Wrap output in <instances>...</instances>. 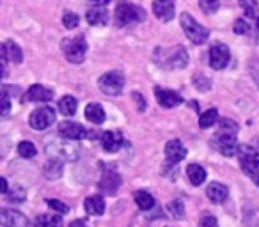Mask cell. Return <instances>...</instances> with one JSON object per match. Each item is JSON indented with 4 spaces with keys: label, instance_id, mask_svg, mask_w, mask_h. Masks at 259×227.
I'll use <instances>...</instances> for the list:
<instances>
[{
    "label": "cell",
    "instance_id": "cell-5",
    "mask_svg": "<svg viewBox=\"0 0 259 227\" xmlns=\"http://www.w3.org/2000/svg\"><path fill=\"white\" fill-rule=\"evenodd\" d=\"M146 18V11L142 8L135 4H122L117 6L115 9V22H117L119 27H126V25H134V23H139Z\"/></svg>",
    "mask_w": 259,
    "mask_h": 227
},
{
    "label": "cell",
    "instance_id": "cell-24",
    "mask_svg": "<svg viewBox=\"0 0 259 227\" xmlns=\"http://www.w3.org/2000/svg\"><path fill=\"white\" fill-rule=\"evenodd\" d=\"M85 117L94 124H101L105 121V110L100 103H89L85 107Z\"/></svg>",
    "mask_w": 259,
    "mask_h": 227
},
{
    "label": "cell",
    "instance_id": "cell-17",
    "mask_svg": "<svg viewBox=\"0 0 259 227\" xmlns=\"http://www.w3.org/2000/svg\"><path fill=\"white\" fill-rule=\"evenodd\" d=\"M153 13L162 22H170L174 18V4L170 0H155L153 2Z\"/></svg>",
    "mask_w": 259,
    "mask_h": 227
},
{
    "label": "cell",
    "instance_id": "cell-31",
    "mask_svg": "<svg viewBox=\"0 0 259 227\" xmlns=\"http://www.w3.org/2000/svg\"><path fill=\"white\" fill-rule=\"evenodd\" d=\"M167 209H169V213L176 220H181L185 216V204L181 202V199H174V201H170L169 204H167Z\"/></svg>",
    "mask_w": 259,
    "mask_h": 227
},
{
    "label": "cell",
    "instance_id": "cell-41",
    "mask_svg": "<svg viewBox=\"0 0 259 227\" xmlns=\"http://www.w3.org/2000/svg\"><path fill=\"white\" fill-rule=\"evenodd\" d=\"M91 4H94V6H107V4H110V0H89Z\"/></svg>",
    "mask_w": 259,
    "mask_h": 227
},
{
    "label": "cell",
    "instance_id": "cell-32",
    "mask_svg": "<svg viewBox=\"0 0 259 227\" xmlns=\"http://www.w3.org/2000/svg\"><path fill=\"white\" fill-rule=\"evenodd\" d=\"M240 6L243 8L245 15L248 18H255V11H257V0H238Z\"/></svg>",
    "mask_w": 259,
    "mask_h": 227
},
{
    "label": "cell",
    "instance_id": "cell-37",
    "mask_svg": "<svg viewBox=\"0 0 259 227\" xmlns=\"http://www.w3.org/2000/svg\"><path fill=\"white\" fill-rule=\"evenodd\" d=\"M11 112V98H9L8 90L2 89V117H8Z\"/></svg>",
    "mask_w": 259,
    "mask_h": 227
},
{
    "label": "cell",
    "instance_id": "cell-19",
    "mask_svg": "<svg viewBox=\"0 0 259 227\" xmlns=\"http://www.w3.org/2000/svg\"><path fill=\"white\" fill-rule=\"evenodd\" d=\"M55 151H48L52 155V158H57V160H76V155H78V148L71 144H57L55 142Z\"/></svg>",
    "mask_w": 259,
    "mask_h": 227
},
{
    "label": "cell",
    "instance_id": "cell-15",
    "mask_svg": "<svg viewBox=\"0 0 259 227\" xmlns=\"http://www.w3.org/2000/svg\"><path fill=\"white\" fill-rule=\"evenodd\" d=\"M122 142H124L122 141V135H121V131H117V130H108L101 135V146H103V149L107 153L119 151Z\"/></svg>",
    "mask_w": 259,
    "mask_h": 227
},
{
    "label": "cell",
    "instance_id": "cell-3",
    "mask_svg": "<svg viewBox=\"0 0 259 227\" xmlns=\"http://www.w3.org/2000/svg\"><path fill=\"white\" fill-rule=\"evenodd\" d=\"M238 158H240L241 170L259 187V153L250 146L241 144L238 149Z\"/></svg>",
    "mask_w": 259,
    "mask_h": 227
},
{
    "label": "cell",
    "instance_id": "cell-18",
    "mask_svg": "<svg viewBox=\"0 0 259 227\" xmlns=\"http://www.w3.org/2000/svg\"><path fill=\"white\" fill-rule=\"evenodd\" d=\"M206 195H208V199L213 202V204H220V202H224L227 199V195H229V190H227L226 185L222 183H209L208 188H206Z\"/></svg>",
    "mask_w": 259,
    "mask_h": 227
},
{
    "label": "cell",
    "instance_id": "cell-10",
    "mask_svg": "<svg viewBox=\"0 0 259 227\" xmlns=\"http://www.w3.org/2000/svg\"><path fill=\"white\" fill-rule=\"evenodd\" d=\"M0 222L4 227H30V222L22 211L2 208L0 209Z\"/></svg>",
    "mask_w": 259,
    "mask_h": 227
},
{
    "label": "cell",
    "instance_id": "cell-40",
    "mask_svg": "<svg viewBox=\"0 0 259 227\" xmlns=\"http://www.w3.org/2000/svg\"><path fill=\"white\" fill-rule=\"evenodd\" d=\"M0 192H2L4 195L9 192V188H8V179H6V177H2V179H0Z\"/></svg>",
    "mask_w": 259,
    "mask_h": 227
},
{
    "label": "cell",
    "instance_id": "cell-12",
    "mask_svg": "<svg viewBox=\"0 0 259 227\" xmlns=\"http://www.w3.org/2000/svg\"><path fill=\"white\" fill-rule=\"evenodd\" d=\"M155 96H156V101H158L163 108H174L183 103V98H181L176 90L163 89V87H155Z\"/></svg>",
    "mask_w": 259,
    "mask_h": 227
},
{
    "label": "cell",
    "instance_id": "cell-33",
    "mask_svg": "<svg viewBox=\"0 0 259 227\" xmlns=\"http://www.w3.org/2000/svg\"><path fill=\"white\" fill-rule=\"evenodd\" d=\"M25 188H22V187H15L11 192H8L6 194V197H8V201L9 202H23L25 201Z\"/></svg>",
    "mask_w": 259,
    "mask_h": 227
},
{
    "label": "cell",
    "instance_id": "cell-38",
    "mask_svg": "<svg viewBox=\"0 0 259 227\" xmlns=\"http://www.w3.org/2000/svg\"><path fill=\"white\" fill-rule=\"evenodd\" d=\"M48 206H50L54 211H57V213H61V215H66V213L69 211V208L64 204V202H61V201H55V199H48Z\"/></svg>",
    "mask_w": 259,
    "mask_h": 227
},
{
    "label": "cell",
    "instance_id": "cell-42",
    "mask_svg": "<svg viewBox=\"0 0 259 227\" xmlns=\"http://www.w3.org/2000/svg\"><path fill=\"white\" fill-rule=\"evenodd\" d=\"M69 227H87V225H85V222H83V220H75V222L69 223Z\"/></svg>",
    "mask_w": 259,
    "mask_h": 227
},
{
    "label": "cell",
    "instance_id": "cell-26",
    "mask_svg": "<svg viewBox=\"0 0 259 227\" xmlns=\"http://www.w3.org/2000/svg\"><path fill=\"white\" fill-rule=\"evenodd\" d=\"M2 50L8 54V59L11 62H15V64H20V62L23 61V54L22 50H20V47L16 43H13V41H6L4 44H2Z\"/></svg>",
    "mask_w": 259,
    "mask_h": 227
},
{
    "label": "cell",
    "instance_id": "cell-14",
    "mask_svg": "<svg viewBox=\"0 0 259 227\" xmlns=\"http://www.w3.org/2000/svg\"><path fill=\"white\" fill-rule=\"evenodd\" d=\"M54 98V90L48 89L45 85H39V83H34L32 87H29L25 94H23V101H29V103H34V101H50Z\"/></svg>",
    "mask_w": 259,
    "mask_h": 227
},
{
    "label": "cell",
    "instance_id": "cell-34",
    "mask_svg": "<svg viewBox=\"0 0 259 227\" xmlns=\"http://www.w3.org/2000/svg\"><path fill=\"white\" fill-rule=\"evenodd\" d=\"M220 0H199V8L206 13V15H213L219 9Z\"/></svg>",
    "mask_w": 259,
    "mask_h": 227
},
{
    "label": "cell",
    "instance_id": "cell-36",
    "mask_svg": "<svg viewBox=\"0 0 259 227\" xmlns=\"http://www.w3.org/2000/svg\"><path fill=\"white\" fill-rule=\"evenodd\" d=\"M233 29H234V32L240 34V36H245V34L250 32V25H248L247 20H243V18H238L236 22H234Z\"/></svg>",
    "mask_w": 259,
    "mask_h": 227
},
{
    "label": "cell",
    "instance_id": "cell-8",
    "mask_svg": "<svg viewBox=\"0 0 259 227\" xmlns=\"http://www.w3.org/2000/svg\"><path fill=\"white\" fill-rule=\"evenodd\" d=\"M54 123H55V110L52 107H47V105L36 108L29 117V124L37 131L47 130Z\"/></svg>",
    "mask_w": 259,
    "mask_h": 227
},
{
    "label": "cell",
    "instance_id": "cell-7",
    "mask_svg": "<svg viewBox=\"0 0 259 227\" xmlns=\"http://www.w3.org/2000/svg\"><path fill=\"white\" fill-rule=\"evenodd\" d=\"M98 85L101 93H105L107 96H117L124 89V75L121 71H108L100 76Z\"/></svg>",
    "mask_w": 259,
    "mask_h": 227
},
{
    "label": "cell",
    "instance_id": "cell-4",
    "mask_svg": "<svg viewBox=\"0 0 259 227\" xmlns=\"http://www.w3.org/2000/svg\"><path fill=\"white\" fill-rule=\"evenodd\" d=\"M62 54L73 64H80L85 59V52H87V43L85 37L78 36V37H68V39H62L61 43Z\"/></svg>",
    "mask_w": 259,
    "mask_h": 227
},
{
    "label": "cell",
    "instance_id": "cell-22",
    "mask_svg": "<svg viewBox=\"0 0 259 227\" xmlns=\"http://www.w3.org/2000/svg\"><path fill=\"white\" fill-rule=\"evenodd\" d=\"M36 227H62L64 222H62L61 213L55 215V213H45V215H39L34 222Z\"/></svg>",
    "mask_w": 259,
    "mask_h": 227
},
{
    "label": "cell",
    "instance_id": "cell-27",
    "mask_svg": "<svg viewBox=\"0 0 259 227\" xmlns=\"http://www.w3.org/2000/svg\"><path fill=\"white\" fill-rule=\"evenodd\" d=\"M76 107H78V103H76V100L73 96H64L59 101V110H61V114L66 117L73 116L76 112Z\"/></svg>",
    "mask_w": 259,
    "mask_h": 227
},
{
    "label": "cell",
    "instance_id": "cell-21",
    "mask_svg": "<svg viewBox=\"0 0 259 227\" xmlns=\"http://www.w3.org/2000/svg\"><path fill=\"white\" fill-rule=\"evenodd\" d=\"M85 20L91 25H105L108 22V11L105 9V6H96L87 11Z\"/></svg>",
    "mask_w": 259,
    "mask_h": 227
},
{
    "label": "cell",
    "instance_id": "cell-2",
    "mask_svg": "<svg viewBox=\"0 0 259 227\" xmlns=\"http://www.w3.org/2000/svg\"><path fill=\"white\" fill-rule=\"evenodd\" d=\"M155 59L162 68L167 69H181L188 64V54L183 47H174L170 50L158 48L155 52Z\"/></svg>",
    "mask_w": 259,
    "mask_h": 227
},
{
    "label": "cell",
    "instance_id": "cell-39",
    "mask_svg": "<svg viewBox=\"0 0 259 227\" xmlns=\"http://www.w3.org/2000/svg\"><path fill=\"white\" fill-rule=\"evenodd\" d=\"M199 225L201 227H219V222H217V218L213 215L204 213V215L201 216V220H199Z\"/></svg>",
    "mask_w": 259,
    "mask_h": 227
},
{
    "label": "cell",
    "instance_id": "cell-1",
    "mask_svg": "<svg viewBox=\"0 0 259 227\" xmlns=\"http://www.w3.org/2000/svg\"><path fill=\"white\" fill-rule=\"evenodd\" d=\"M236 135L238 124L231 119H222L219 123V131L211 137V148H215L224 156L238 155L240 144L236 142Z\"/></svg>",
    "mask_w": 259,
    "mask_h": 227
},
{
    "label": "cell",
    "instance_id": "cell-25",
    "mask_svg": "<svg viewBox=\"0 0 259 227\" xmlns=\"http://www.w3.org/2000/svg\"><path fill=\"white\" fill-rule=\"evenodd\" d=\"M134 199H135V202H137V206L142 209V211H149L151 208H155V197H153L149 192L137 190L134 194Z\"/></svg>",
    "mask_w": 259,
    "mask_h": 227
},
{
    "label": "cell",
    "instance_id": "cell-20",
    "mask_svg": "<svg viewBox=\"0 0 259 227\" xmlns=\"http://www.w3.org/2000/svg\"><path fill=\"white\" fill-rule=\"evenodd\" d=\"M83 208H85V211L89 213L91 216L103 215V211H105L103 197H101V195H91V197H87L85 202H83Z\"/></svg>",
    "mask_w": 259,
    "mask_h": 227
},
{
    "label": "cell",
    "instance_id": "cell-30",
    "mask_svg": "<svg viewBox=\"0 0 259 227\" xmlns=\"http://www.w3.org/2000/svg\"><path fill=\"white\" fill-rule=\"evenodd\" d=\"M36 153H37L36 146H34L30 141H22L18 144V155L22 156V158H34Z\"/></svg>",
    "mask_w": 259,
    "mask_h": 227
},
{
    "label": "cell",
    "instance_id": "cell-6",
    "mask_svg": "<svg viewBox=\"0 0 259 227\" xmlns=\"http://www.w3.org/2000/svg\"><path fill=\"white\" fill-rule=\"evenodd\" d=\"M181 27H183L185 34H187V37L192 41V43L202 44L208 41L209 30L206 29V27H202L201 23L195 22L188 13H183V15H181Z\"/></svg>",
    "mask_w": 259,
    "mask_h": 227
},
{
    "label": "cell",
    "instance_id": "cell-23",
    "mask_svg": "<svg viewBox=\"0 0 259 227\" xmlns=\"http://www.w3.org/2000/svg\"><path fill=\"white\" fill-rule=\"evenodd\" d=\"M187 176L192 185L199 187V185H202L206 181V170H204V167H201L199 163H190V165L187 167Z\"/></svg>",
    "mask_w": 259,
    "mask_h": 227
},
{
    "label": "cell",
    "instance_id": "cell-16",
    "mask_svg": "<svg viewBox=\"0 0 259 227\" xmlns=\"http://www.w3.org/2000/svg\"><path fill=\"white\" fill-rule=\"evenodd\" d=\"M165 156L170 163H178L187 156V148L181 144V141L178 139H172L165 144Z\"/></svg>",
    "mask_w": 259,
    "mask_h": 227
},
{
    "label": "cell",
    "instance_id": "cell-11",
    "mask_svg": "<svg viewBox=\"0 0 259 227\" xmlns=\"http://www.w3.org/2000/svg\"><path fill=\"white\" fill-rule=\"evenodd\" d=\"M59 135L64 137L66 141H82L87 137V130L80 123H73V121H64L59 124Z\"/></svg>",
    "mask_w": 259,
    "mask_h": 227
},
{
    "label": "cell",
    "instance_id": "cell-29",
    "mask_svg": "<svg viewBox=\"0 0 259 227\" xmlns=\"http://www.w3.org/2000/svg\"><path fill=\"white\" fill-rule=\"evenodd\" d=\"M62 174V162L57 158H52L50 162L45 165V176L50 177V179H55V177H61Z\"/></svg>",
    "mask_w": 259,
    "mask_h": 227
},
{
    "label": "cell",
    "instance_id": "cell-28",
    "mask_svg": "<svg viewBox=\"0 0 259 227\" xmlns=\"http://www.w3.org/2000/svg\"><path fill=\"white\" fill-rule=\"evenodd\" d=\"M217 119H219V110L217 108H208L206 112H202L201 117H199V126L201 128H211L213 124L217 123Z\"/></svg>",
    "mask_w": 259,
    "mask_h": 227
},
{
    "label": "cell",
    "instance_id": "cell-35",
    "mask_svg": "<svg viewBox=\"0 0 259 227\" xmlns=\"http://www.w3.org/2000/svg\"><path fill=\"white\" fill-rule=\"evenodd\" d=\"M62 23H64L66 29H76L80 23V18H78V15H75V13H64Z\"/></svg>",
    "mask_w": 259,
    "mask_h": 227
},
{
    "label": "cell",
    "instance_id": "cell-13",
    "mask_svg": "<svg viewBox=\"0 0 259 227\" xmlns=\"http://www.w3.org/2000/svg\"><path fill=\"white\" fill-rule=\"evenodd\" d=\"M119 187H121V176L117 172H114V170H105L100 183H98V188L107 195L115 194Z\"/></svg>",
    "mask_w": 259,
    "mask_h": 227
},
{
    "label": "cell",
    "instance_id": "cell-9",
    "mask_svg": "<svg viewBox=\"0 0 259 227\" xmlns=\"http://www.w3.org/2000/svg\"><path fill=\"white\" fill-rule=\"evenodd\" d=\"M231 61V52L226 44L222 43H215L211 48H209V66L213 69H224Z\"/></svg>",
    "mask_w": 259,
    "mask_h": 227
}]
</instances>
